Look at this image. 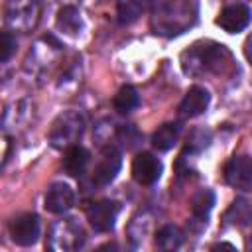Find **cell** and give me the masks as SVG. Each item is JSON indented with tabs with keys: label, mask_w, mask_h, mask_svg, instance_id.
Returning <instances> with one entry per match:
<instances>
[{
	"label": "cell",
	"mask_w": 252,
	"mask_h": 252,
	"mask_svg": "<svg viewBox=\"0 0 252 252\" xmlns=\"http://www.w3.org/2000/svg\"><path fill=\"white\" fill-rule=\"evenodd\" d=\"M89 159H91V154L87 148L83 146H71L65 150V156H63V169L73 175V177H79L83 175V171L87 169L89 165Z\"/></svg>",
	"instance_id": "11"
},
{
	"label": "cell",
	"mask_w": 252,
	"mask_h": 252,
	"mask_svg": "<svg viewBox=\"0 0 252 252\" xmlns=\"http://www.w3.org/2000/svg\"><path fill=\"white\" fill-rule=\"evenodd\" d=\"M120 165H122L120 152L112 146L104 148V152H102V156H100V159H98V163L93 171V181L98 183V185L110 183L116 177V173L120 171Z\"/></svg>",
	"instance_id": "7"
},
{
	"label": "cell",
	"mask_w": 252,
	"mask_h": 252,
	"mask_svg": "<svg viewBox=\"0 0 252 252\" xmlns=\"http://www.w3.org/2000/svg\"><path fill=\"white\" fill-rule=\"evenodd\" d=\"M250 8L242 2H234V4H226L219 18H217V26H220L224 32L228 33H236V32H242L248 24H250Z\"/></svg>",
	"instance_id": "4"
},
{
	"label": "cell",
	"mask_w": 252,
	"mask_h": 252,
	"mask_svg": "<svg viewBox=\"0 0 252 252\" xmlns=\"http://www.w3.org/2000/svg\"><path fill=\"white\" fill-rule=\"evenodd\" d=\"M211 252H238V250H236V246L230 244V242H217V244L211 248Z\"/></svg>",
	"instance_id": "19"
},
{
	"label": "cell",
	"mask_w": 252,
	"mask_h": 252,
	"mask_svg": "<svg viewBox=\"0 0 252 252\" xmlns=\"http://www.w3.org/2000/svg\"><path fill=\"white\" fill-rule=\"evenodd\" d=\"M83 128H85L83 116L75 110H67L53 122L49 132V142L55 148H65V150L71 146H77V140L81 138Z\"/></svg>",
	"instance_id": "1"
},
{
	"label": "cell",
	"mask_w": 252,
	"mask_h": 252,
	"mask_svg": "<svg viewBox=\"0 0 252 252\" xmlns=\"http://www.w3.org/2000/svg\"><path fill=\"white\" fill-rule=\"evenodd\" d=\"M177 138H179V126L167 122V124H161V126L154 132V136H152V144H154L156 150H159V152H167L169 148H173V144L177 142Z\"/></svg>",
	"instance_id": "13"
},
{
	"label": "cell",
	"mask_w": 252,
	"mask_h": 252,
	"mask_svg": "<svg viewBox=\"0 0 252 252\" xmlns=\"http://www.w3.org/2000/svg\"><path fill=\"white\" fill-rule=\"evenodd\" d=\"M244 57L248 59V63L252 65V33L246 37V41H244Z\"/></svg>",
	"instance_id": "20"
},
{
	"label": "cell",
	"mask_w": 252,
	"mask_h": 252,
	"mask_svg": "<svg viewBox=\"0 0 252 252\" xmlns=\"http://www.w3.org/2000/svg\"><path fill=\"white\" fill-rule=\"evenodd\" d=\"M161 175V161L150 154V152H142L134 158L132 161V177L142 183V185H152L159 179Z\"/></svg>",
	"instance_id": "6"
},
{
	"label": "cell",
	"mask_w": 252,
	"mask_h": 252,
	"mask_svg": "<svg viewBox=\"0 0 252 252\" xmlns=\"http://www.w3.org/2000/svg\"><path fill=\"white\" fill-rule=\"evenodd\" d=\"M94 252H118V246H116L114 242H106V244L98 246Z\"/></svg>",
	"instance_id": "21"
},
{
	"label": "cell",
	"mask_w": 252,
	"mask_h": 252,
	"mask_svg": "<svg viewBox=\"0 0 252 252\" xmlns=\"http://www.w3.org/2000/svg\"><path fill=\"white\" fill-rule=\"evenodd\" d=\"M201 63L211 69L213 73H226V69L230 67V53L224 45L213 43L211 47H205L201 53Z\"/></svg>",
	"instance_id": "10"
},
{
	"label": "cell",
	"mask_w": 252,
	"mask_h": 252,
	"mask_svg": "<svg viewBox=\"0 0 252 252\" xmlns=\"http://www.w3.org/2000/svg\"><path fill=\"white\" fill-rule=\"evenodd\" d=\"M144 10V4L140 2H132V0H126V2H120L118 4V22L120 24H130L134 22Z\"/></svg>",
	"instance_id": "17"
},
{
	"label": "cell",
	"mask_w": 252,
	"mask_h": 252,
	"mask_svg": "<svg viewBox=\"0 0 252 252\" xmlns=\"http://www.w3.org/2000/svg\"><path fill=\"white\" fill-rule=\"evenodd\" d=\"M112 104H114V108H116L120 114H128V112H132V110L140 104V94H138V91H136L132 85H124V87H120V91L114 94Z\"/></svg>",
	"instance_id": "14"
},
{
	"label": "cell",
	"mask_w": 252,
	"mask_h": 252,
	"mask_svg": "<svg viewBox=\"0 0 252 252\" xmlns=\"http://www.w3.org/2000/svg\"><path fill=\"white\" fill-rule=\"evenodd\" d=\"M183 244V232L175 224H165L156 234V246L159 252H179Z\"/></svg>",
	"instance_id": "12"
},
{
	"label": "cell",
	"mask_w": 252,
	"mask_h": 252,
	"mask_svg": "<svg viewBox=\"0 0 252 252\" xmlns=\"http://www.w3.org/2000/svg\"><path fill=\"white\" fill-rule=\"evenodd\" d=\"M73 201H75L73 189L67 183H61V181L51 183V187L45 193V209L49 213H55V215L65 213L67 209H71Z\"/></svg>",
	"instance_id": "8"
},
{
	"label": "cell",
	"mask_w": 252,
	"mask_h": 252,
	"mask_svg": "<svg viewBox=\"0 0 252 252\" xmlns=\"http://www.w3.org/2000/svg\"><path fill=\"white\" fill-rule=\"evenodd\" d=\"M118 213H120V205L110 199H100L87 207V219H89L91 226L98 232L112 230Z\"/></svg>",
	"instance_id": "2"
},
{
	"label": "cell",
	"mask_w": 252,
	"mask_h": 252,
	"mask_svg": "<svg viewBox=\"0 0 252 252\" xmlns=\"http://www.w3.org/2000/svg\"><path fill=\"white\" fill-rule=\"evenodd\" d=\"M209 100H211V94L207 89L203 87H191L187 91V94L183 96L181 104H179V112L187 118H193V116H199L207 110L209 106Z\"/></svg>",
	"instance_id": "9"
},
{
	"label": "cell",
	"mask_w": 252,
	"mask_h": 252,
	"mask_svg": "<svg viewBox=\"0 0 252 252\" xmlns=\"http://www.w3.org/2000/svg\"><path fill=\"white\" fill-rule=\"evenodd\" d=\"M14 47H16L14 35H12L10 32H2V33H0V61H2V63H6V61L10 59Z\"/></svg>",
	"instance_id": "18"
},
{
	"label": "cell",
	"mask_w": 252,
	"mask_h": 252,
	"mask_svg": "<svg viewBox=\"0 0 252 252\" xmlns=\"http://www.w3.org/2000/svg\"><path fill=\"white\" fill-rule=\"evenodd\" d=\"M57 26L67 32V33H75L81 28V14L75 6H63L57 14Z\"/></svg>",
	"instance_id": "16"
},
{
	"label": "cell",
	"mask_w": 252,
	"mask_h": 252,
	"mask_svg": "<svg viewBox=\"0 0 252 252\" xmlns=\"http://www.w3.org/2000/svg\"><path fill=\"white\" fill-rule=\"evenodd\" d=\"M10 236L20 246H32L39 238V219L33 213L16 217L10 222Z\"/></svg>",
	"instance_id": "3"
},
{
	"label": "cell",
	"mask_w": 252,
	"mask_h": 252,
	"mask_svg": "<svg viewBox=\"0 0 252 252\" xmlns=\"http://www.w3.org/2000/svg\"><path fill=\"white\" fill-rule=\"evenodd\" d=\"M224 179L236 189H248L252 185V159L248 156H234L224 165Z\"/></svg>",
	"instance_id": "5"
},
{
	"label": "cell",
	"mask_w": 252,
	"mask_h": 252,
	"mask_svg": "<svg viewBox=\"0 0 252 252\" xmlns=\"http://www.w3.org/2000/svg\"><path fill=\"white\" fill-rule=\"evenodd\" d=\"M213 205H215V193L211 189H203L191 199V213L197 219H207L209 213L213 211Z\"/></svg>",
	"instance_id": "15"
}]
</instances>
